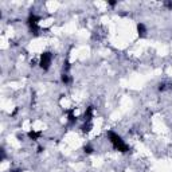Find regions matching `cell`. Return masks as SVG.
Returning a JSON list of instances; mask_svg holds the SVG:
<instances>
[{"mask_svg": "<svg viewBox=\"0 0 172 172\" xmlns=\"http://www.w3.org/2000/svg\"><path fill=\"white\" fill-rule=\"evenodd\" d=\"M108 135H109L110 142H112L113 147L117 149V151H120V152H126V151H128V145H126L125 142L121 140L120 136H117L116 133H113V132H109Z\"/></svg>", "mask_w": 172, "mask_h": 172, "instance_id": "cell-1", "label": "cell"}, {"mask_svg": "<svg viewBox=\"0 0 172 172\" xmlns=\"http://www.w3.org/2000/svg\"><path fill=\"white\" fill-rule=\"evenodd\" d=\"M28 136H30V139H32V140H37V139L40 136V132H34L32 131V132L28 133Z\"/></svg>", "mask_w": 172, "mask_h": 172, "instance_id": "cell-3", "label": "cell"}, {"mask_svg": "<svg viewBox=\"0 0 172 172\" xmlns=\"http://www.w3.org/2000/svg\"><path fill=\"white\" fill-rule=\"evenodd\" d=\"M137 30H139V35H140V37H142V35L145 34V27H144V24L142 23H140L137 26Z\"/></svg>", "mask_w": 172, "mask_h": 172, "instance_id": "cell-4", "label": "cell"}, {"mask_svg": "<svg viewBox=\"0 0 172 172\" xmlns=\"http://www.w3.org/2000/svg\"><path fill=\"white\" fill-rule=\"evenodd\" d=\"M51 59H53V55H51L50 53H43L42 54V57H40V67L43 70H47L48 67H50V65H51Z\"/></svg>", "mask_w": 172, "mask_h": 172, "instance_id": "cell-2", "label": "cell"}, {"mask_svg": "<svg viewBox=\"0 0 172 172\" xmlns=\"http://www.w3.org/2000/svg\"><path fill=\"white\" fill-rule=\"evenodd\" d=\"M12 172H19V171H12Z\"/></svg>", "mask_w": 172, "mask_h": 172, "instance_id": "cell-5", "label": "cell"}]
</instances>
